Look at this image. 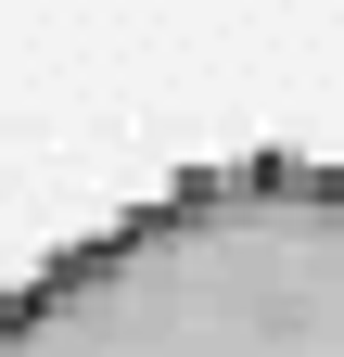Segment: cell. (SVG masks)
<instances>
[{
    "mask_svg": "<svg viewBox=\"0 0 344 357\" xmlns=\"http://www.w3.org/2000/svg\"><path fill=\"white\" fill-rule=\"evenodd\" d=\"M0 357H344V166H191L38 268Z\"/></svg>",
    "mask_w": 344,
    "mask_h": 357,
    "instance_id": "obj_1",
    "label": "cell"
}]
</instances>
